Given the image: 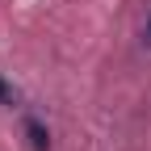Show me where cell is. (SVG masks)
I'll use <instances>...</instances> for the list:
<instances>
[{
  "label": "cell",
  "mask_w": 151,
  "mask_h": 151,
  "mask_svg": "<svg viewBox=\"0 0 151 151\" xmlns=\"http://www.w3.org/2000/svg\"><path fill=\"white\" fill-rule=\"evenodd\" d=\"M25 134H29V147L34 151H46L50 147V134H46V126L38 122V118H25Z\"/></svg>",
  "instance_id": "cell-1"
},
{
  "label": "cell",
  "mask_w": 151,
  "mask_h": 151,
  "mask_svg": "<svg viewBox=\"0 0 151 151\" xmlns=\"http://www.w3.org/2000/svg\"><path fill=\"white\" fill-rule=\"evenodd\" d=\"M0 105H17V92H13L4 80H0Z\"/></svg>",
  "instance_id": "cell-2"
},
{
  "label": "cell",
  "mask_w": 151,
  "mask_h": 151,
  "mask_svg": "<svg viewBox=\"0 0 151 151\" xmlns=\"http://www.w3.org/2000/svg\"><path fill=\"white\" fill-rule=\"evenodd\" d=\"M143 42L151 46V17H147V29H143Z\"/></svg>",
  "instance_id": "cell-3"
}]
</instances>
